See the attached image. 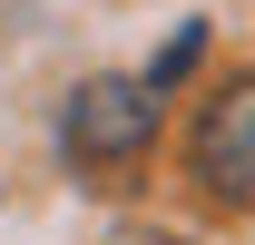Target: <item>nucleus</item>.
Returning <instances> with one entry per match:
<instances>
[{"instance_id": "f257e3e1", "label": "nucleus", "mask_w": 255, "mask_h": 245, "mask_svg": "<svg viewBox=\"0 0 255 245\" xmlns=\"http://www.w3.org/2000/svg\"><path fill=\"white\" fill-rule=\"evenodd\" d=\"M157 118H167L157 79H89V89L59 108V147L79 157V167H128V157L157 147Z\"/></svg>"}, {"instance_id": "f03ea898", "label": "nucleus", "mask_w": 255, "mask_h": 245, "mask_svg": "<svg viewBox=\"0 0 255 245\" xmlns=\"http://www.w3.org/2000/svg\"><path fill=\"white\" fill-rule=\"evenodd\" d=\"M187 167L216 186L226 206H255V79H226L187 137Z\"/></svg>"}, {"instance_id": "7ed1b4c3", "label": "nucleus", "mask_w": 255, "mask_h": 245, "mask_svg": "<svg viewBox=\"0 0 255 245\" xmlns=\"http://www.w3.org/2000/svg\"><path fill=\"white\" fill-rule=\"evenodd\" d=\"M196 49H206V20H187V30L167 39V59L147 69V79H157V89H177V79H187V69H196Z\"/></svg>"}]
</instances>
